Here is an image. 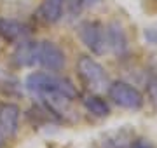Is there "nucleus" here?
<instances>
[{
    "instance_id": "1",
    "label": "nucleus",
    "mask_w": 157,
    "mask_h": 148,
    "mask_svg": "<svg viewBox=\"0 0 157 148\" xmlns=\"http://www.w3.org/2000/svg\"><path fill=\"white\" fill-rule=\"evenodd\" d=\"M12 61L17 66H33L40 65L45 70L58 72L65 66V52L49 40L42 42H25L17 46L12 54Z\"/></svg>"
},
{
    "instance_id": "2",
    "label": "nucleus",
    "mask_w": 157,
    "mask_h": 148,
    "mask_svg": "<svg viewBox=\"0 0 157 148\" xmlns=\"http://www.w3.org/2000/svg\"><path fill=\"white\" fill-rule=\"evenodd\" d=\"M26 89L40 96H61L68 99L77 98V89L68 79L49 72H35L26 77Z\"/></svg>"
},
{
    "instance_id": "3",
    "label": "nucleus",
    "mask_w": 157,
    "mask_h": 148,
    "mask_svg": "<svg viewBox=\"0 0 157 148\" xmlns=\"http://www.w3.org/2000/svg\"><path fill=\"white\" fill-rule=\"evenodd\" d=\"M77 72L80 80L91 91H103L108 84V75L100 63L91 56H80L77 61Z\"/></svg>"
},
{
    "instance_id": "4",
    "label": "nucleus",
    "mask_w": 157,
    "mask_h": 148,
    "mask_svg": "<svg viewBox=\"0 0 157 148\" xmlns=\"http://www.w3.org/2000/svg\"><path fill=\"white\" fill-rule=\"evenodd\" d=\"M108 96L115 105L128 110H138L143 106V96L136 87L129 86L128 82H113L108 86Z\"/></svg>"
},
{
    "instance_id": "5",
    "label": "nucleus",
    "mask_w": 157,
    "mask_h": 148,
    "mask_svg": "<svg viewBox=\"0 0 157 148\" xmlns=\"http://www.w3.org/2000/svg\"><path fill=\"white\" fill-rule=\"evenodd\" d=\"M78 37L93 54H103L105 52V30L96 21H84L78 26Z\"/></svg>"
},
{
    "instance_id": "6",
    "label": "nucleus",
    "mask_w": 157,
    "mask_h": 148,
    "mask_svg": "<svg viewBox=\"0 0 157 148\" xmlns=\"http://www.w3.org/2000/svg\"><path fill=\"white\" fill-rule=\"evenodd\" d=\"M21 110L17 105L9 101L0 103V132L4 136H14L19 127Z\"/></svg>"
},
{
    "instance_id": "7",
    "label": "nucleus",
    "mask_w": 157,
    "mask_h": 148,
    "mask_svg": "<svg viewBox=\"0 0 157 148\" xmlns=\"http://www.w3.org/2000/svg\"><path fill=\"white\" fill-rule=\"evenodd\" d=\"M105 40H107L108 46L113 49V52L119 54V56L128 51V39H126V33H124V30L121 28L117 23L108 24V28L105 30Z\"/></svg>"
},
{
    "instance_id": "8",
    "label": "nucleus",
    "mask_w": 157,
    "mask_h": 148,
    "mask_svg": "<svg viewBox=\"0 0 157 148\" xmlns=\"http://www.w3.org/2000/svg\"><path fill=\"white\" fill-rule=\"evenodd\" d=\"M28 33V30L23 23L14 21V19H6V17H0V37L7 42H17L23 40L25 35Z\"/></svg>"
},
{
    "instance_id": "9",
    "label": "nucleus",
    "mask_w": 157,
    "mask_h": 148,
    "mask_svg": "<svg viewBox=\"0 0 157 148\" xmlns=\"http://www.w3.org/2000/svg\"><path fill=\"white\" fill-rule=\"evenodd\" d=\"M63 2L65 0H44L40 4L39 16L49 24L58 23L63 16Z\"/></svg>"
},
{
    "instance_id": "10",
    "label": "nucleus",
    "mask_w": 157,
    "mask_h": 148,
    "mask_svg": "<svg viewBox=\"0 0 157 148\" xmlns=\"http://www.w3.org/2000/svg\"><path fill=\"white\" fill-rule=\"evenodd\" d=\"M84 106L89 113L96 115V117H107L110 113L108 105L100 96H94V94H89V96L84 98Z\"/></svg>"
},
{
    "instance_id": "11",
    "label": "nucleus",
    "mask_w": 157,
    "mask_h": 148,
    "mask_svg": "<svg viewBox=\"0 0 157 148\" xmlns=\"http://www.w3.org/2000/svg\"><path fill=\"white\" fill-rule=\"evenodd\" d=\"M96 2H100V0H70V11H72V14H78L84 7L93 6Z\"/></svg>"
},
{
    "instance_id": "12",
    "label": "nucleus",
    "mask_w": 157,
    "mask_h": 148,
    "mask_svg": "<svg viewBox=\"0 0 157 148\" xmlns=\"http://www.w3.org/2000/svg\"><path fill=\"white\" fill-rule=\"evenodd\" d=\"M105 148H129V143L126 139H108L105 143Z\"/></svg>"
},
{
    "instance_id": "13",
    "label": "nucleus",
    "mask_w": 157,
    "mask_h": 148,
    "mask_svg": "<svg viewBox=\"0 0 157 148\" xmlns=\"http://www.w3.org/2000/svg\"><path fill=\"white\" fill-rule=\"evenodd\" d=\"M148 96L154 101V105L157 106V79H152L148 82Z\"/></svg>"
},
{
    "instance_id": "14",
    "label": "nucleus",
    "mask_w": 157,
    "mask_h": 148,
    "mask_svg": "<svg viewBox=\"0 0 157 148\" xmlns=\"http://www.w3.org/2000/svg\"><path fill=\"white\" fill-rule=\"evenodd\" d=\"M143 37H145L147 42L157 46V28H147L145 31H143Z\"/></svg>"
},
{
    "instance_id": "15",
    "label": "nucleus",
    "mask_w": 157,
    "mask_h": 148,
    "mask_svg": "<svg viewBox=\"0 0 157 148\" xmlns=\"http://www.w3.org/2000/svg\"><path fill=\"white\" fill-rule=\"evenodd\" d=\"M135 148H148V145H145V143H136Z\"/></svg>"
}]
</instances>
